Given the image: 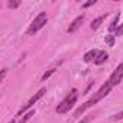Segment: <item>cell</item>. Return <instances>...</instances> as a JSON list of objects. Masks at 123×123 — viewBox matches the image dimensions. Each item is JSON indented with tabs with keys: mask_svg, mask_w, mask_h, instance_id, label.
I'll return each mask as SVG.
<instances>
[{
	"mask_svg": "<svg viewBox=\"0 0 123 123\" xmlns=\"http://www.w3.org/2000/svg\"><path fill=\"white\" fill-rule=\"evenodd\" d=\"M77 97H78V91H77V88H73V90L70 91V94H68L62 101H61V104H58V107H56V113H59V114L67 113V111L75 104Z\"/></svg>",
	"mask_w": 123,
	"mask_h": 123,
	"instance_id": "1",
	"label": "cell"
},
{
	"mask_svg": "<svg viewBox=\"0 0 123 123\" xmlns=\"http://www.w3.org/2000/svg\"><path fill=\"white\" fill-rule=\"evenodd\" d=\"M46 20H48V16H46V13L45 12H41L35 19H33V22L31 23V26H29V29H28V33L29 35H33V33H36L39 29H42L43 26H45V23H46Z\"/></svg>",
	"mask_w": 123,
	"mask_h": 123,
	"instance_id": "2",
	"label": "cell"
},
{
	"mask_svg": "<svg viewBox=\"0 0 123 123\" xmlns=\"http://www.w3.org/2000/svg\"><path fill=\"white\" fill-rule=\"evenodd\" d=\"M45 93H46V90H45V88H41V90H39V91H38V93L33 96V97H31V100H29V101H28V103H26V104H25V106L20 109V110H19V113H18V114L20 116L23 111H26L29 107H32V106H33V104H35V103H36V101H38V100H39V98L43 96V94H45Z\"/></svg>",
	"mask_w": 123,
	"mask_h": 123,
	"instance_id": "3",
	"label": "cell"
},
{
	"mask_svg": "<svg viewBox=\"0 0 123 123\" xmlns=\"http://www.w3.org/2000/svg\"><path fill=\"white\" fill-rule=\"evenodd\" d=\"M122 78H123V62L116 68V71L111 74V77H110V80H109V84L113 87V86H116V84H119L120 81H122Z\"/></svg>",
	"mask_w": 123,
	"mask_h": 123,
	"instance_id": "4",
	"label": "cell"
},
{
	"mask_svg": "<svg viewBox=\"0 0 123 123\" xmlns=\"http://www.w3.org/2000/svg\"><path fill=\"white\" fill-rule=\"evenodd\" d=\"M97 101H100V100H98V98H97V97L94 96V97H93V98H90V100H88L87 103H84V106H81L80 109H77V110H75V113H74V116H75V117H78V116H80L81 113H84V111H86L87 109H90L91 106H94V104H96Z\"/></svg>",
	"mask_w": 123,
	"mask_h": 123,
	"instance_id": "5",
	"label": "cell"
},
{
	"mask_svg": "<svg viewBox=\"0 0 123 123\" xmlns=\"http://www.w3.org/2000/svg\"><path fill=\"white\" fill-rule=\"evenodd\" d=\"M83 22H84V16L81 15V16H78V18H77L71 25H70V28H68V33H74V32H75L81 25H83Z\"/></svg>",
	"mask_w": 123,
	"mask_h": 123,
	"instance_id": "6",
	"label": "cell"
},
{
	"mask_svg": "<svg viewBox=\"0 0 123 123\" xmlns=\"http://www.w3.org/2000/svg\"><path fill=\"white\" fill-rule=\"evenodd\" d=\"M107 58H109V54H107L106 51H100V52H98V55H97V58L94 59V62H96L97 65H100V64L106 62Z\"/></svg>",
	"mask_w": 123,
	"mask_h": 123,
	"instance_id": "7",
	"label": "cell"
},
{
	"mask_svg": "<svg viewBox=\"0 0 123 123\" xmlns=\"http://www.w3.org/2000/svg\"><path fill=\"white\" fill-rule=\"evenodd\" d=\"M97 55H98V51L91 49V51H88V52L84 55V61H86V62H90V61H93V59L97 58Z\"/></svg>",
	"mask_w": 123,
	"mask_h": 123,
	"instance_id": "8",
	"label": "cell"
},
{
	"mask_svg": "<svg viewBox=\"0 0 123 123\" xmlns=\"http://www.w3.org/2000/svg\"><path fill=\"white\" fill-rule=\"evenodd\" d=\"M106 16H107V15H104V16H100V18H97V19H94V20H93V23H91V29H93V31H96V29H98V28L101 26V23L104 22V19H106Z\"/></svg>",
	"mask_w": 123,
	"mask_h": 123,
	"instance_id": "9",
	"label": "cell"
},
{
	"mask_svg": "<svg viewBox=\"0 0 123 123\" xmlns=\"http://www.w3.org/2000/svg\"><path fill=\"white\" fill-rule=\"evenodd\" d=\"M119 18H120V15L117 13L116 15V18L113 19V22L110 23V26H109V32H116V29H117V22H119Z\"/></svg>",
	"mask_w": 123,
	"mask_h": 123,
	"instance_id": "10",
	"label": "cell"
},
{
	"mask_svg": "<svg viewBox=\"0 0 123 123\" xmlns=\"http://www.w3.org/2000/svg\"><path fill=\"white\" fill-rule=\"evenodd\" d=\"M33 114H35V110H31V111H28V113H26V114H25V116H23V117L19 120V123H26V122H28V120H29V119L33 116Z\"/></svg>",
	"mask_w": 123,
	"mask_h": 123,
	"instance_id": "11",
	"label": "cell"
},
{
	"mask_svg": "<svg viewBox=\"0 0 123 123\" xmlns=\"http://www.w3.org/2000/svg\"><path fill=\"white\" fill-rule=\"evenodd\" d=\"M54 73H55V68H51L49 71H46V73H45V74L42 75V81H46V78H49V77H51V75H52Z\"/></svg>",
	"mask_w": 123,
	"mask_h": 123,
	"instance_id": "12",
	"label": "cell"
},
{
	"mask_svg": "<svg viewBox=\"0 0 123 123\" xmlns=\"http://www.w3.org/2000/svg\"><path fill=\"white\" fill-rule=\"evenodd\" d=\"M114 35H107L106 36V42H107V45L109 46H113V43H114V38H113Z\"/></svg>",
	"mask_w": 123,
	"mask_h": 123,
	"instance_id": "13",
	"label": "cell"
},
{
	"mask_svg": "<svg viewBox=\"0 0 123 123\" xmlns=\"http://www.w3.org/2000/svg\"><path fill=\"white\" fill-rule=\"evenodd\" d=\"M7 6H9L10 9H16V7L20 6V2H12V0H10V2L7 3Z\"/></svg>",
	"mask_w": 123,
	"mask_h": 123,
	"instance_id": "14",
	"label": "cell"
},
{
	"mask_svg": "<svg viewBox=\"0 0 123 123\" xmlns=\"http://www.w3.org/2000/svg\"><path fill=\"white\" fill-rule=\"evenodd\" d=\"M122 35H123V25L117 26V29H116V33H114V36H122Z\"/></svg>",
	"mask_w": 123,
	"mask_h": 123,
	"instance_id": "15",
	"label": "cell"
},
{
	"mask_svg": "<svg viewBox=\"0 0 123 123\" xmlns=\"http://www.w3.org/2000/svg\"><path fill=\"white\" fill-rule=\"evenodd\" d=\"M93 5H96V0H90V2L84 3V5H83V7H84V9H87V7H90V6H93Z\"/></svg>",
	"mask_w": 123,
	"mask_h": 123,
	"instance_id": "16",
	"label": "cell"
},
{
	"mask_svg": "<svg viewBox=\"0 0 123 123\" xmlns=\"http://www.w3.org/2000/svg\"><path fill=\"white\" fill-rule=\"evenodd\" d=\"M111 119H113V120H120V119H123V111H120V113L114 114V116H113Z\"/></svg>",
	"mask_w": 123,
	"mask_h": 123,
	"instance_id": "17",
	"label": "cell"
},
{
	"mask_svg": "<svg viewBox=\"0 0 123 123\" xmlns=\"http://www.w3.org/2000/svg\"><path fill=\"white\" fill-rule=\"evenodd\" d=\"M91 119H93V116H86V117H84V119H83L81 122H78V123H88V122H90Z\"/></svg>",
	"mask_w": 123,
	"mask_h": 123,
	"instance_id": "18",
	"label": "cell"
},
{
	"mask_svg": "<svg viewBox=\"0 0 123 123\" xmlns=\"http://www.w3.org/2000/svg\"><path fill=\"white\" fill-rule=\"evenodd\" d=\"M6 73H7V68H3V70H2V75H0V80H2V81H3L5 77H6Z\"/></svg>",
	"mask_w": 123,
	"mask_h": 123,
	"instance_id": "19",
	"label": "cell"
},
{
	"mask_svg": "<svg viewBox=\"0 0 123 123\" xmlns=\"http://www.w3.org/2000/svg\"><path fill=\"white\" fill-rule=\"evenodd\" d=\"M9 123H15V120H12V122H9Z\"/></svg>",
	"mask_w": 123,
	"mask_h": 123,
	"instance_id": "20",
	"label": "cell"
}]
</instances>
